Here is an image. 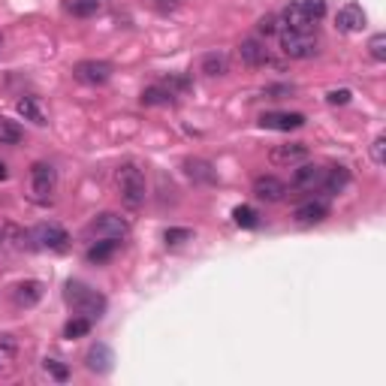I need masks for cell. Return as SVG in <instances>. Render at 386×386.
Here are the masks:
<instances>
[{
	"label": "cell",
	"mask_w": 386,
	"mask_h": 386,
	"mask_svg": "<svg viewBox=\"0 0 386 386\" xmlns=\"http://www.w3.org/2000/svg\"><path fill=\"white\" fill-rule=\"evenodd\" d=\"M251 193L257 199H263V202H281L283 197H287V185H283L281 178H275V175H259V178H254Z\"/></svg>",
	"instance_id": "cell-10"
},
{
	"label": "cell",
	"mask_w": 386,
	"mask_h": 386,
	"mask_svg": "<svg viewBox=\"0 0 386 386\" xmlns=\"http://www.w3.org/2000/svg\"><path fill=\"white\" fill-rule=\"evenodd\" d=\"M16 112L25 121H30V124H37V127H45L49 124V109H45V103L40 97H33V94H28V97H21L18 103H16Z\"/></svg>",
	"instance_id": "cell-12"
},
{
	"label": "cell",
	"mask_w": 386,
	"mask_h": 386,
	"mask_svg": "<svg viewBox=\"0 0 386 386\" xmlns=\"http://www.w3.org/2000/svg\"><path fill=\"white\" fill-rule=\"evenodd\" d=\"M199 70L206 76H226L230 73V58L223 52H209V54H202Z\"/></svg>",
	"instance_id": "cell-25"
},
{
	"label": "cell",
	"mask_w": 386,
	"mask_h": 386,
	"mask_svg": "<svg viewBox=\"0 0 386 386\" xmlns=\"http://www.w3.org/2000/svg\"><path fill=\"white\" fill-rule=\"evenodd\" d=\"M0 45H4V37H0Z\"/></svg>",
	"instance_id": "cell-39"
},
{
	"label": "cell",
	"mask_w": 386,
	"mask_h": 386,
	"mask_svg": "<svg viewBox=\"0 0 386 386\" xmlns=\"http://www.w3.org/2000/svg\"><path fill=\"white\" fill-rule=\"evenodd\" d=\"M320 181H323V166H317V163H299V169L293 172L290 187H293V190H314V187H320Z\"/></svg>",
	"instance_id": "cell-16"
},
{
	"label": "cell",
	"mask_w": 386,
	"mask_h": 386,
	"mask_svg": "<svg viewBox=\"0 0 386 386\" xmlns=\"http://www.w3.org/2000/svg\"><path fill=\"white\" fill-rule=\"evenodd\" d=\"M305 124L302 112H266L259 118V127L263 130H278V133H290V130H299Z\"/></svg>",
	"instance_id": "cell-9"
},
{
	"label": "cell",
	"mask_w": 386,
	"mask_h": 386,
	"mask_svg": "<svg viewBox=\"0 0 386 386\" xmlns=\"http://www.w3.org/2000/svg\"><path fill=\"white\" fill-rule=\"evenodd\" d=\"M30 245L40 247V251H66L70 235H66V230L58 223H40L30 230Z\"/></svg>",
	"instance_id": "cell-6"
},
{
	"label": "cell",
	"mask_w": 386,
	"mask_h": 386,
	"mask_svg": "<svg viewBox=\"0 0 386 386\" xmlns=\"http://www.w3.org/2000/svg\"><path fill=\"white\" fill-rule=\"evenodd\" d=\"M85 365H88V371H94V374H106V371H112V347L103 344V341L90 344L88 353H85Z\"/></svg>",
	"instance_id": "cell-17"
},
{
	"label": "cell",
	"mask_w": 386,
	"mask_h": 386,
	"mask_svg": "<svg viewBox=\"0 0 386 386\" xmlns=\"http://www.w3.org/2000/svg\"><path fill=\"white\" fill-rule=\"evenodd\" d=\"M293 218H296V223H302V226L323 223L329 218V206L323 199H308V202H302V206L293 211Z\"/></svg>",
	"instance_id": "cell-14"
},
{
	"label": "cell",
	"mask_w": 386,
	"mask_h": 386,
	"mask_svg": "<svg viewBox=\"0 0 386 386\" xmlns=\"http://www.w3.org/2000/svg\"><path fill=\"white\" fill-rule=\"evenodd\" d=\"M115 185H118V197L127 209H142L145 197H148V185H145V172L136 163H121L115 169Z\"/></svg>",
	"instance_id": "cell-2"
},
{
	"label": "cell",
	"mask_w": 386,
	"mask_h": 386,
	"mask_svg": "<svg viewBox=\"0 0 386 386\" xmlns=\"http://www.w3.org/2000/svg\"><path fill=\"white\" fill-rule=\"evenodd\" d=\"M371 163L374 166H383L386 163V136H378L371 142Z\"/></svg>",
	"instance_id": "cell-34"
},
{
	"label": "cell",
	"mask_w": 386,
	"mask_h": 386,
	"mask_svg": "<svg viewBox=\"0 0 386 386\" xmlns=\"http://www.w3.org/2000/svg\"><path fill=\"white\" fill-rule=\"evenodd\" d=\"M142 106H175V90H169L166 85H151L139 94Z\"/></svg>",
	"instance_id": "cell-21"
},
{
	"label": "cell",
	"mask_w": 386,
	"mask_h": 386,
	"mask_svg": "<svg viewBox=\"0 0 386 386\" xmlns=\"http://www.w3.org/2000/svg\"><path fill=\"white\" fill-rule=\"evenodd\" d=\"M335 28L341 30V33H356L365 28V13H362V6L359 4H347L338 9V16H335Z\"/></svg>",
	"instance_id": "cell-13"
},
{
	"label": "cell",
	"mask_w": 386,
	"mask_h": 386,
	"mask_svg": "<svg viewBox=\"0 0 386 386\" xmlns=\"http://www.w3.org/2000/svg\"><path fill=\"white\" fill-rule=\"evenodd\" d=\"M368 54L374 61H386V33H374L368 40Z\"/></svg>",
	"instance_id": "cell-30"
},
{
	"label": "cell",
	"mask_w": 386,
	"mask_h": 386,
	"mask_svg": "<svg viewBox=\"0 0 386 386\" xmlns=\"http://www.w3.org/2000/svg\"><path fill=\"white\" fill-rule=\"evenodd\" d=\"M64 299H66V305H70L78 317H88L90 323L100 320V317L106 314V296L100 290L88 287L85 281H70V283H66V287H64Z\"/></svg>",
	"instance_id": "cell-1"
},
{
	"label": "cell",
	"mask_w": 386,
	"mask_h": 386,
	"mask_svg": "<svg viewBox=\"0 0 386 386\" xmlns=\"http://www.w3.org/2000/svg\"><path fill=\"white\" fill-rule=\"evenodd\" d=\"M308 160V145L305 142H287V145H275L269 151V163L271 166H299Z\"/></svg>",
	"instance_id": "cell-8"
},
{
	"label": "cell",
	"mask_w": 386,
	"mask_h": 386,
	"mask_svg": "<svg viewBox=\"0 0 386 386\" xmlns=\"http://www.w3.org/2000/svg\"><path fill=\"white\" fill-rule=\"evenodd\" d=\"M85 233L90 238H115V242H121V238L130 235V223L124 221L121 214H115V211H103V214H97V218L88 223Z\"/></svg>",
	"instance_id": "cell-4"
},
{
	"label": "cell",
	"mask_w": 386,
	"mask_h": 386,
	"mask_svg": "<svg viewBox=\"0 0 386 386\" xmlns=\"http://www.w3.org/2000/svg\"><path fill=\"white\" fill-rule=\"evenodd\" d=\"M42 293L45 290L40 281H21L13 290V302H16V308H33V305L42 299Z\"/></svg>",
	"instance_id": "cell-18"
},
{
	"label": "cell",
	"mask_w": 386,
	"mask_h": 386,
	"mask_svg": "<svg viewBox=\"0 0 386 386\" xmlns=\"http://www.w3.org/2000/svg\"><path fill=\"white\" fill-rule=\"evenodd\" d=\"M185 172L193 181H202V185H211V181L218 178V172L211 169V163L209 160H199V157H187V160H185Z\"/></svg>",
	"instance_id": "cell-23"
},
{
	"label": "cell",
	"mask_w": 386,
	"mask_h": 386,
	"mask_svg": "<svg viewBox=\"0 0 386 386\" xmlns=\"http://www.w3.org/2000/svg\"><path fill=\"white\" fill-rule=\"evenodd\" d=\"M238 58H242L245 66H266V64H271V54H269V49L259 40H242V45H238Z\"/></svg>",
	"instance_id": "cell-15"
},
{
	"label": "cell",
	"mask_w": 386,
	"mask_h": 386,
	"mask_svg": "<svg viewBox=\"0 0 386 386\" xmlns=\"http://www.w3.org/2000/svg\"><path fill=\"white\" fill-rule=\"evenodd\" d=\"M350 97H353V94H350L347 88H341V90H329V94H326V100H329L332 106H344V103H350Z\"/></svg>",
	"instance_id": "cell-36"
},
{
	"label": "cell",
	"mask_w": 386,
	"mask_h": 386,
	"mask_svg": "<svg viewBox=\"0 0 386 386\" xmlns=\"http://www.w3.org/2000/svg\"><path fill=\"white\" fill-rule=\"evenodd\" d=\"M115 251H118V242L115 238H100V242H94L88 247V263H97V266H103L106 259H112L115 257Z\"/></svg>",
	"instance_id": "cell-24"
},
{
	"label": "cell",
	"mask_w": 386,
	"mask_h": 386,
	"mask_svg": "<svg viewBox=\"0 0 386 386\" xmlns=\"http://www.w3.org/2000/svg\"><path fill=\"white\" fill-rule=\"evenodd\" d=\"M263 94H269V97H281V94H293V85H271V88H266Z\"/></svg>",
	"instance_id": "cell-37"
},
{
	"label": "cell",
	"mask_w": 386,
	"mask_h": 386,
	"mask_svg": "<svg viewBox=\"0 0 386 386\" xmlns=\"http://www.w3.org/2000/svg\"><path fill=\"white\" fill-rule=\"evenodd\" d=\"M6 235H9V242H13V247H18V251L33 247V245H30V233H21L18 226H6Z\"/></svg>",
	"instance_id": "cell-32"
},
{
	"label": "cell",
	"mask_w": 386,
	"mask_h": 386,
	"mask_svg": "<svg viewBox=\"0 0 386 386\" xmlns=\"http://www.w3.org/2000/svg\"><path fill=\"white\" fill-rule=\"evenodd\" d=\"M109 0H66V9L78 18H94L100 13H106Z\"/></svg>",
	"instance_id": "cell-22"
},
{
	"label": "cell",
	"mask_w": 386,
	"mask_h": 386,
	"mask_svg": "<svg viewBox=\"0 0 386 386\" xmlns=\"http://www.w3.org/2000/svg\"><path fill=\"white\" fill-rule=\"evenodd\" d=\"M42 365H45V371H49L54 380H66V378H70V368H66L64 362H58V359H45Z\"/></svg>",
	"instance_id": "cell-35"
},
{
	"label": "cell",
	"mask_w": 386,
	"mask_h": 386,
	"mask_svg": "<svg viewBox=\"0 0 386 386\" xmlns=\"http://www.w3.org/2000/svg\"><path fill=\"white\" fill-rule=\"evenodd\" d=\"M112 64L109 61H78L73 66V78L82 85H106L112 78Z\"/></svg>",
	"instance_id": "cell-7"
},
{
	"label": "cell",
	"mask_w": 386,
	"mask_h": 386,
	"mask_svg": "<svg viewBox=\"0 0 386 386\" xmlns=\"http://www.w3.org/2000/svg\"><path fill=\"white\" fill-rule=\"evenodd\" d=\"M21 139H25V133H21L18 124L9 118H0V145H18Z\"/></svg>",
	"instance_id": "cell-26"
},
{
	"label": "cell",
	"mask_w": 386,
	"mask_h": 386,
	"mask_svg": "<svg viewBox=\"0 0 386 386\" xmlns=\"http://www.w3.org/2000/svg\"><path fill=\"white\" fill-rule=\"evenodd\" d=\"M18 338L9 332H0V374H9L18 365Z\"/></svg>",
	"instance_id": "cell-19"
},
{
	"label": "cell",
	"mask_w": 386,
	"mask_h": 386,
	"mask_svg": "<svg viewBox=\"0 0 386 386\" xmlns=\"http://www.w3.org/2000/svg\"><path fill=\"white\" fill-rule=\"evenodd\" d=\"M6 178H9V172H6V163L0 160V181H6Z\"/></svg>",
	"instance_id": "cell-38"
},
{
	"label": "cell",
	"mask_w": 386,
	"mask_h": 386,
	"mask_svg": "<svg viewBox=\"0 0 386 386\" xmlns=\"http://www.w3.org/2000/svg\"><path fill=\"white\" fill-rule=\"evenodd\" d=\"M347 185H350V172H347L344 166H329V169H323V181H320V187L329 193V197L341 193Z\"/></svg>",
	"instance_id": "cell-20"
},
{
	"label": "cell",
	"mask_w": 386,
	"mask_h": 386,
	"mask_svg": "<svg viewBox=\"0 0 386 386\" xmlns=\"http://www.w3.org/2000/svg\"><path fill=\"white\" fill-rule=\"evenodd\" d=\"M90 332V320L88 317H76V320H70L64 326V338H82Z\"/></svg>",
	"instance_id": "cell-28"
},
{
	"label": "cell",
	"mask_w": 386,
	"mask_h": 386,
	"mask_svg": "<svg viewBox=\"0 0 386 386\" xmlns=\"http://www.w3.org/2000/svg\"><path fill=\"white\" fill-rule=\"evenodd\" d=\"M190 238H193V230H185V226H172V230H166L163 233V242L166 245H185V242H190Z\"/></svg>",
	"instance_id": "cell-29"
},
{
	"label": "cell",
	"mask_w": 386,
	"mask_h": 386,
	"mask_svg": "<svg viewBox=\"0 0 386 386\" xmlns=\"http://www.w3.org/2000/svg\"><path fill=\"white\" fill-rule=\"evenodd\" d=\"M257 30L263 33V37H275V33L283 30V25H281V18H278V16H266V18H259Z\"/></svg>",
	"instance_id": "cell-31"
},
{
	"label": "cell",
	"mask_w": 386,
	"mask_h": 386,
	"mask_svg": "<svg viewBox=\"0 0 386 386\" xmlns=\"http://www.w3.org/2000/svg\"><path fill=\"white\" fill-rule=\"evenodd\" d=\"M302 4V9L308 13L314 21H320L323 16H326V0H299Z\"/></svg>",
	"instance_id": "cell-33"
},
{
	"label": "cell",
	"mask_w": 386,
	"mask_h": 386,
	"mask_svg": "<svg viewBox=\"0 0 386 386\" xmlns=\"http://www.w3.org/2000/svg\"><path fill=\"white\" fill-rule=\"evenodd\" d=\"M233 221L238 226H245V230H254V226H259V214L251 206H238V209H233Z\"/></svg>",
	"instance_id": "cell-27"
},
{
	"label": "cell",
	"mask_w": 386,
	"mask_h": 386,
	"mask_svg": "<svg viewBox=\"0 0 386 386\" xmlns=\"http://www.w3.org/2000/svg\"><path fill=\"white\" fill-rule=\"evenodd\" d=\"M281 52L290 61H308L317 54V40L311 33H296V30H281Z\"/></svg>",
	"instance_id": "cell-5"
},
{
	"label": "cell",
	"mask_w": 386,
	"mask_h": 386,
	"mask_svg": "<svg viewBox=\"0 0 386 386\" xmlns=\"http://www.w3.org/2000/svg\"><path fill=\"white\" fill-rule=\"evenodd\" d=\"M278 18H281L283 30H296V33H311L314 25H317V21L302 9V4H290Z\"/></svg>",
	"instance_id": "cell-11"
},
{
	"label": "cell",
	"mask_w": 386,
	"mask_h": 386,
	"mask_svg": "<svg viewBox=\"0 0 386 386\" xmlns=\"http://www.w3.org/2000/svg\"><path fill=\"white\" fill-rule=\"evenodd\" d=\"M54 193H58V169L45 160H37L30 166V187H28V199L37 206H52Z\"/></svg>",
	"instance_id": "cell-3"
}]
</instances>
